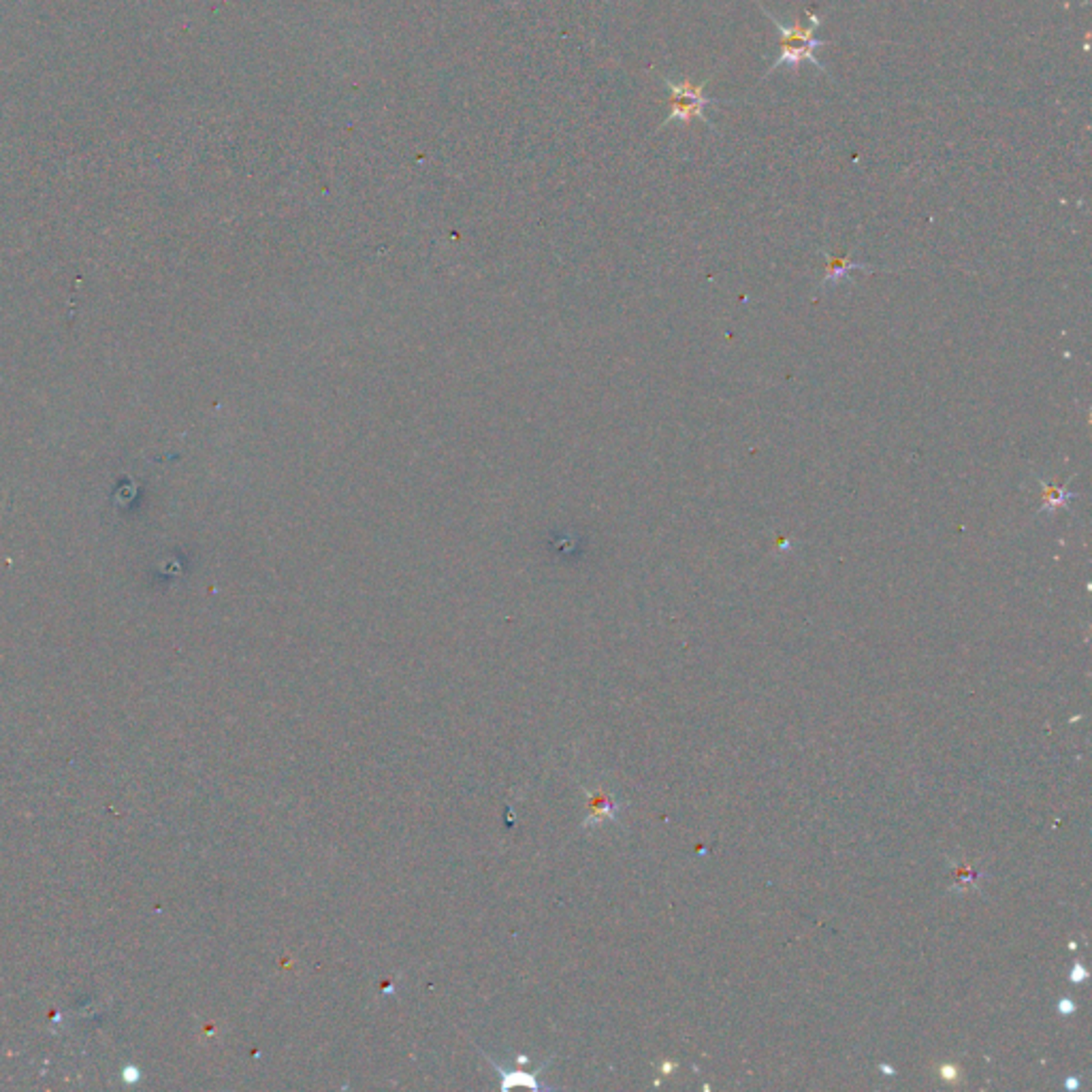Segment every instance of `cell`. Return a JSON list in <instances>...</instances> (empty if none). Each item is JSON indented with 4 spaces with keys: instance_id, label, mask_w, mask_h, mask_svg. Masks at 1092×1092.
Returning <instances> with one entry per match:
<instances>
[{
    "instance_id": "cell-1",
    "label": "cell",
    "mask_w": 1092,
    "mask_h": 1092,
    "mask_svg": "<svg viewBox=\"0 0 1092 1092\" xmlns=\"http://www.w3.org/2000/svg\"><path fill=\"white\" fill-rule=\"evenodd\" d=\"M758 6L762 9V13H764L766 18L777 26L779 34H781V54H779V58L775 60V64L768 69V73H766L764 77L771 75L772 71L781 69L783 64H785V66H792V71H796L800 62H813L817 69L826 73L824 64L820 62V58L815 56V50L821 47V45H826V41L815 38V32H817V28L821 26L820 15H815L811 9H804V13H807V24H802V19L800 22H796V24H785V22H781L779 18H775L760 0Z\"/></svg>"
},
{
    "instance_id": "cell-4",
    "label": "cell",
    "mask_w": 1092,
    "mask_h": 1092,
    "mask_svg": "<svg viewBox=\"0 0 1092 1092\" xmlns=\"http://www.w3.org/2000/svg\"><path fill=\"white\" fill-rule=\"evenodd\" d=\"M589 804L594 808V813H591V817L585 821V826H591V824L602 821L604 817H608V820H617V804H615L606 794H602V792L589 794Z\"/></svg>"
},
{
    "instance_id": "cell-9",
    "label": "cell",
    "mask_w": 1092,
    "mask_h": 1092,
    "mask_svg": "<svg viewBox=\"0 0 1092 1092\" xmlns=\"http://www.w3.org/2000/svg\"><path fill=\"white\" fill-rule=\"evenodd\" d=\"M1086 977H1088L1086 969H1084V966H1082V965H1075V966H1074V973H1071V981H1075V984H1080V981H1084V979H1086Z\"/></svg>"
},
{
    "instance_id": "cell-6",
    "label": "cell",
    "mask_w": 1092,
    "mask_h": 1092,
    "mask_svg": "<svg viewBox=\"0 0 1092 1092\" xmlns=\"http://www.w3.org/2000/svg\"><path fill=\"white\" fill-rule=\"evenodd\" d=\"M1069 498H1074V493L1065 491L1062 486H1046V506L1043 510H1052V508H1058L1067 502Z\"/></svg>"
},
{
    "instance_id": "cell-10",
    "label": "cell",
    "mask_w": 1092,
    "mask_h": 1092,
    "mask_svg": "<svg viewBox=\"0 0 1092 1092\" xmlns=\"http://www.w3.org/2000/svg\"><path fill=\"white\" fill-rule=\"evenodd\" d=\"M1067 1088H1078V1080H1074V1078H1071V1080L1067 1082Z\"/></svg>"
},
{
    "instance_id": "cell-8",
    "label": "cell",
    "mask_w": 1092,
    "mask_h": 1092,
    "mask_svg": "<svg viewBox=\"0 0 1092 1092\" xmlns=\"http://www.w3.org/2000/svg\"><path fill=\"white\" fill-rule=\"evenodd\" d=\"M1075 1009H1078V1005H1075L1071 998H1062V1001H1058V1013H1061V1016H1071V1013H1075Z\"/></svg>"
},
{
    "instance_id": "cell-7",
    "label": "cell",
    "mask_w": 1092,
    "mask_h": 1092,
    "mask_svg": "<svg viewBox=\"0 0 1092 1092\" xmlns=\"http://www.w3.org/2000/svg\"><path fill=\"white\" fill-rule=\"evenodd\" d=\"M937 1074H939V1080L947 1082V1084H960V1082H962V1071H960L958 1065H953V1062H943V1065H939Z\"/></svg>"
},
{
    "instance_id": "cell-5",
    "label": "cell",
    "mask_w": 1092,
    "mask_h": 1092,
    "mask_svg": "<svg viewBox=\"0 0 1092 1092\" xmlns=\"http://www.w3.org/2000/svg\"><path fill=\"white\" fill-rule=\"evenodd\" d=\"M853 269H862V265L853 263V260H843V259H834L828 254V276H826V284L834 282V280H840L843 276H847Z\"/></svg>"
},
{
    "instance_id": "cell-2",
    "label": "cell",
    "mask_w": 1092,
    "mask_h": 1092,
    "mask_svg": "<svg viewBox=\"0 0 1092 1092\" xmlns=\"http://www.w3.org/2000/svg\"><path fill=\"white\" fill-rule=\"evenodd\" d=\"M663 83L668 86L672 99H670V114L666 115V120L662 122L659 131L668 127V124H672V122H683V124H689L691 120H702V122H707L708 127H713V124L707 120V114H704V109L711 107V105H715V103H721V101L708 99V96L704 95L707 82L694 83V82H689V79H683V82H672L670 77H663Z\"/></svg>"
},
{
    "instance_id": "cell-3",
    "label": "cell",
    "mask_w": 1092,
    "mask_h": 1092,
    "mask_svg": "<svg viewBox=\"0 0 1092 1092\" xmlns=\"http://www.w3.org/2000/svg\"><path fill=\"white\" fill-rule=\"evenodd\" d=\"M482 1054H485V1052H482ZM485 1058L491 1062L493 1067L498 1069L499 1078H502V1084H499V1086H502V1090H510V1088H514V1086H527V1088H531V1090H550L549 1084H540V1082H538V1075L542 1074L544 1067L549 1065V1061L542 1062V1065H540V1067H538L534 1074H527V1071H510V1069L504 1067L502 1062H498L495 1058H493V1056H489V1054H485Z\"/></svg>"
}]
</instances>
